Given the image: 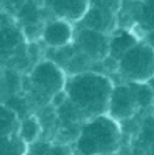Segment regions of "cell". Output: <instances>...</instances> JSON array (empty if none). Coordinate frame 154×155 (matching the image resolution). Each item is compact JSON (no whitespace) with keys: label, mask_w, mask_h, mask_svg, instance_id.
<instances>
[{"label":"cell","mask_w":154,"mask_h":155,"mask_svg":"<svg viewBox=\"0 0 154 155\" xmlns=\"http://www.w3.org/2000/svg\"><path fill=\"white\" fill-rule=\"evenodd\" d=\"M75 37V23L63 18L46 19L41 33V41L46 48H63L74 42Z\"/></svg>","instance_id":"6"},{"label":"cell","mask_w":154,"mask_h":155,"mask_svg":"<svg viewBox=\"0 0 154 155\" xmlns=\"http://www.w3.org/2000/svg\"><path fill=\"white\" fill-rule=\"evenodd\" d=\"M41 131H42V125H41L40 120L35 116H27L22 120L21 125H19L18 136L26 144H32V143L37 142L38 136L41 135Z\"/></svg>","instance_id":"12"},{"label":"cell","mask_w":154,"mask_h":155,"mask_svg":"<svg viewBox=\"0 0 154 155\" xmlns=\"http://www.w3.org/2000/svg\"><path fill=\"white\" fill-rule=\"evenodd\" d=\"M75 46L92 61H102L109 54V34L90 27L75 25Z\"/></svg>","instance_id":"5"},{"label":"cell","mask_w":154,"mask_h":155,"mask_svg":"<svg viewBox=\"0 0 154 155\" xmlns=\"http://www.w3.org/2000/svg\"><path fill=\"white\" fill-rule=\"evenodd\" d=\"M29 83L35 97H41L51 102L55 94L64 90L67 75L57 63L46 59L35 63L29 75Z\"/></svg>","instance_id":"4"},{"label":"cell","mask_w":154,"mask_h":155,"mask_svg":"<svg viewBox=\"0 0 154 155\" xmlns=\"http://www.w3.org/2000/svg\"><path fill=\"white\" fill-rule=\"evenodd\" d=\"M141 40L142 38L134 29L117 26L109 34V56L120 60L123 54L127 53Z\"/></svg>","instance_id":"11"},{"label":"cell","mask_w":154,"mask_h":155,"mask_svg":"<svg viewBox=\"0 0 154 155\" xmlns=\"http://www.w3.org/2000/svg\"><path fill=\"white\" fill-rule=\"evenodd\" d=\"M46 155H72L70 151L67 150L65 147H51L49 151L46 153Z\"/></svg>","instance_id":"18"},{"label":"cell","mask_w":154,"mask_h":155,"mask_svg":"<svg viewBox=\"0 0 154 155\" xmlns=\"http://www.w3.org/2000/svg\"><path fill=\"white\" fill-rule=\"evenodd\" d=\"M26 40L21 25L10 14H0V56L11 54Z\"/></svg>","instance_id":"9"},{"label":"cell","mask_w":154,"mask_h":155,"mask_svg":"<svg viewBox=\"0 0 154 155\" xmlns=\"http://www.w3.org/2000/svg\"><path fill=\"white\" fill-rule=\"evenodd\" d=\"M90 5H97V7L105 8L115 14H119L123 5V0H90Z\"/></svg>","instance_id":"17"},{"label":"cell","mask_w":154,"mask_h":155,"mask_svg":"<svg viewBox=\"0 0 154 155\" xmlns=\"http://www.w3.org/2000/svg\"><path fill=\"white\" fill-rule=\"evenodd\" d=\"M142 38H143V40L146 41V42H149L150 45H152L153 48H154V30H153V31H149V33H146V34H145V35H143V37H142Z\"/></svg>","instance_id":"19"},{"label":"cell","mask_w":154,"mask_h":155,"mask_svg":"<svg viewBox=\"0 0 154 155\" xmlns=\"http://www.w3.org/2000/svg\"><path fill=\"white\" fill-rule=\"evenodd\" d=\"M15 114L16 113L10 107L0 106V136H5V134L11 131L12 124L15 121Z\"/></svg>","instance_id":"16"},{"label":"cell","mask_w":154,"mask_h":155,"mask_svg":"<svg viewBox=\"0 0 154 155\" xmlns=\"http://www.w3.org/2000/svg\"><path fill=\"white\" fill-rule=\"evenodd\" d=\"M138 109L139 106L136 104L135 95H134L130 83L127 82L126 84L115 86L111 98H109L108 114L119 123H122L132 117Z\"/></svg>","instance_id":"7"},{"label":"cell","mask_w":154,"mask_h":155,"mask_svg":"<svg viewBox=\"0 0 154 155\" xmlns=\"http://www.w3.org/2000/svg\"><path fill=\"white\" fill-rule=\"evenodd\" d=\"M41 4L51 18H63L76 25L89 10L90 0H41Z\"/></svg>","instance_id":"8"},{"label":"cell","mask_w":154,"mask_h":155,"mask_svg":"<svg viewBox=\"0 0 154 155\" xmlns=\"http://www.w3.org/2000/svg\"><path fill=\"white\" fill-rule=\"evenodd\" d=\"M113 82L98 71H85L67 78L65 93L70 102L87 118L108 113Z\"/></svg>","instance_id":"1"},{"label":"cell","mask_w":154,"mask_h":155,"mask_svg":"<svg viewBox=\"0 0 154 155\" xmlns=\"http://www.w3.org/2000/svg\"><path fill=\"white\" fill-rule=\"evenodd\" d=\"M78 25L98 30L105 34H111L117 27V14L97 5H89V10L86 11L81 22H78Z\"/></svg>","instance_id":"10"},{"label":"cell","mask_w":154,"mask_h":155,"mask_svg":"<svg viewBox=\"0 0 154 155\" xmlns=\"http://www.w3.org/2000/svg\"><path fill=\"white\" fill-rule=\"evenodd\" d=\"M122 142V127L117 120L105 113L87 118L76 137L79 155H112Z\"/></svg>","instance_id":"2"},{"label":"cell","mask_w":154,"mask_h":155,"mask_svg":"<svg viewBox=\"0 0 154 155\" xmlns=\"http://www.w3.org/2000/svg\"><path fill=\"white\" fill-rule=\"evenodd\" d=\"M117 72L127 82H149L154 78V48L142 38L119 60Z\"/></svg>","instance_id":"3"},{"label":"cell","mask_w":154,"mask_h":155,"mask_svg":"<svg viewBox=\"0 0 154 155\" xmlns=\"http://www.w3.org/2000/svg\"><path fill=\"white\" fill-rule=\"evenodd\" d=\"M123 2H134V0H123Z\"/></svg>","instance_id":"21"},{"label":"cell","mask_w":154,"mask_h":155,"mask_svg":"<svg viewBox=\"0 0 154 155\" xmlns=\"http://www.w3.org/2000/svg\"><path fill=\"white\" fill-rule=\"evenodd\" d=\"M149 155H154V147L150 148V151H149Z\"/></svg>","instance_id":"20"},{"label":"cell","mask_w":154,"mask_h":155,"mask_svg":"<svg viewBox=\"0 0 154 155\" xmlns=\"http://www.w3.org/2000/svg\"><path fill=\"white\" fill-rule=\"evenodd\" d=\"M139 140L149 148L154 147V116H149L143 120L141 125Z\"/></svg>","instance_id":"15"},{"label":"cell","mask_w":154,"mask_h":155,"mask_svg":"<svg viewBox=\"0 0 154 155\" xmlns=\"http://www.w3.org/2000/svg\"><path fill=\"white\" fill-rule=\"evenodd\" d=\"M134 91L139 109H147L154 104V90L149 82H128Z\"/></svg>","instance_id":"13"},{"label":"cell","mask_w":154,"mask_h":155,"mask_svg":"<svg viewBox=\"0 0 154 155\" xmlns=\"http://www.w3.org/2000/svg\"><path fill=\"white\" fill-rule=\"evenodd\" d=\"M26 146L19 136H0V155H25L27 153Z\"/></svg>","instance_id":"14"}]
</instances>
